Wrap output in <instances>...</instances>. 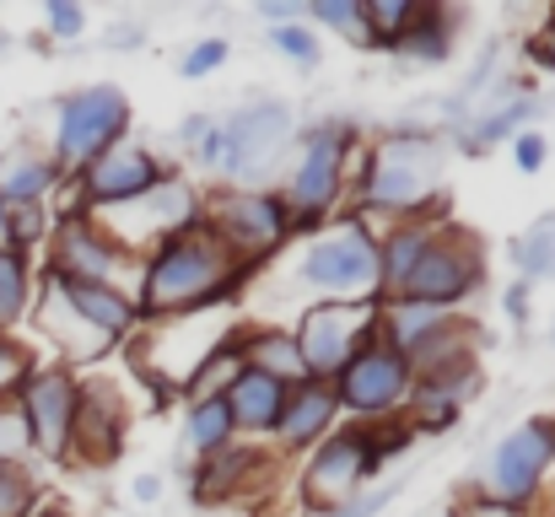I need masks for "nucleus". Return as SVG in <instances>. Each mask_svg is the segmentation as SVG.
<instances>
[{
  "label": "nucleus",
  "instance_id": "obj_35",
  "mask_svg": "<svg viewBox=\"0 0 555 517\" xmlns=\"http://www.w3.org/2000/svg\"><path fill=\"white\" fill-rule=\"evenodd\" d=\"M330 27L340 38H357L362 43V0H308V27Z\"/></svg>",
  "mask_w": 555,
  "mask_h": 517
},
{
  "label": "nucleus",
  "instance_id": "obj_24",
  "mask_svg": "<svg viewBox=\"0 0 555 517\" xmlns=\"http://www.w3.org/2000/svg\"><path fill=\"white\" fill-rule=\"evenodd\" d=\"M60 189H65V172L54 168L49 152H38V146H16V152L0 163V199H5L11 210L49 205Z\"/></svg>",
  "mask_w": 555,
  "mask_h": 517
},
{
  "label": "nucleus",
  "instance_id": "obj_10",
  "mask_svg": "<svg viewBox=\"0 0 555 517\" xmlns=\"http://www.w3.org/2000/svg\"><path fill=\"white\" fill-rule=\"evenodd\" d=\"M486 275H491L486 243L459 216H448L442 232L431 237V248L421 254V264L410 270V281L399 286V297H388V302H426L442 313H464L469 297L486 292Z\"/></svg>",
  "mask_w": 555,
  "mask_h": 517
},
{
  "label": "nucleus",
  "instance_id": "obj_36",
  "mask_svg": "<svg viewBox=\"0 0 555 517\" xmlns=\"http://www.w3.org/2000/svg\"><path fill=\"white\" fill-rule=\"evenodd\" d=\"M227 54H232V43L210 33V38H199V43H189V49H184L179 76H184V81H205V76H216V70L227 65Z\"/></svg>",
  "mask_w": 555,
  "mask_h": 517
},
{
  "label": "nucleus",
  "instance_id": "obj_8",
  "mask_svg": "<svg viewBox=\"0 0 555 517\" xmlns=\"http://www.w3.org/2000/svg\"><path fill=\"white\" fill-rule=\"evenodd\" d=\"M125 135H135V108H130L125 87L98 81V87H76V92H65L54 103L49 146L43 152H49V163L65 178H76L87 163H98L108 146H119Z\"/></svg>",
  "mask_w": 555,
  "mask_h": 517
},
{
  "label": "nucleus",
  "instance_id": "obj_45",
  "mask_svg": "<svg viewBox=\"0 0 555 517\" xmlns=\"http://www.w3.org/2000/svg\"><path fill=\"white\" fill-rule=\"evenodd\" d=\"M0 248H11V205L0 199Z\"/></svg>",
  "mask_w": 555,
  "mask_h": 517
},
{
  "label": "nucleus",
  "instance_id": "obj_31",
  "mask_svg": "<svg viewBox=\"0 0 555 517\" xmlns=\"http://www.w3.org/2000/svg\"><path fill=\"white\" fill-rule=\"evenodd\" d=\"M43 507V480L27 458H0V517H33Z\"/></svg>",
  "mask_w": 555,
  "mask_h": 517
},
{
  "label": "nucleus",
  "instance_id": "obj_26",
  "mask_svg": "<svg viewBox=\"0 0 555 517\" xmlns=\"http://www.w3.org/2000/svg\"><path fill=\"white\" fill-rule=\"evenodd\" d=\"M453 43H459L453 11L437 5V0H421V11H415V22L399 33L393 54H404V60H415V65H442V60H453Z\"/></svg>",
  "mask_w": 555,
  "mask_h": 517
},
{
  "label": "nucleus",
  "instance_id": "obj_27",
  "mask_svg": "<svg viewBox=\"0 0 555 517\" xmlns=\"http://www.w3.org/2000/svg\"><path fill=\"white\" fill-rule=\"evenodd\" d=\"M179 431H184V448L194 464L199 458H216V453H227L237 442V426L227 415V399H194V404H184V426Z\"/></svg>",
  "mask_w": 555,
  "mask_h": 517
},
{
  "label": "nucleus",
  "instance_id": "obj_20",
  "mask_svg": "<svg viewBox=\"0 0 555 517\" xmlns=\"http://www.w3.org/2000/svg\"><path fill=\"white\" fill-rule=\"evenodd\" d=\"M480 383H486V377H480V366H475V372L415 377L404 421L415 426V437H442V431H453V426L464 421V410H469V399L480 393Z\"/></svg>",
  "mask_w": 555,
  "mask_h": 517
},
{
  "label": "nucleus",
  "instance_id": "obj_47",
  "mask_svg": "<svg viewBox=\"0 0 555 517\" xmlns=\"http://www.w3.org/2000/svg\"><path fill=\"white\" fill-rule=\"evenodd\" d=\"M551 345H555V319H551Z\"/></svg>",
  "mask_w": 555,
  "mask_h": 517
},
{
  "label": "nucleus",
  "instance_id": "obj_46",
  "mask_svg": "<svg viewBox=\"0 0 555 517\" xmlns=\"http://www.w3.org/2000/svg\"><path fill=\"white\" fill-rule=\"evenodd\" d=\"M33 517H70V513H65V507H38Z\"/></svg>",
  "mask_w": 555,
  "mask_h": 517
},
{
  "label": "nucleus",
  "instance_id": "obj_6",
  "mask_svg": "<svg viewBox=\"0 0 555 517\" xmlns=\"http://www.w3.org/2000/svg\"><path fill=\"white\" fill-rule=\"evenodd\" d=\"M199 227L248 270V275H259V270H270L292 243H297V232H292V210L281 205V194L264 183V189H205V216H199Z\"/></svg>",
  "mask_w": 555,
  "mask_h": 517
},
{
  "label": "nucleus",
  "instance_id": "obj_2",
  "mask_svg": "<svg viewBox=\"0 0 555 517\" xmlns=\"http://www.w3.org/2000/svg\"><path fill=\"white\" fill-rule=\"evenodd\" d=\"M254 286V275L205 232L194 227L184 237L152 248L135 264V313L141 324L157 319H184V313H216V308H243V292Z\"/></svg>",
  "mask_w": 555,
  "mask_h": 517
},
{
  "label": "nucleus",
  "instance_id": "obj_29",
  "mask_svg": "<svg viewBox=\"0 0 555 517\" xmlns=\"http://www.w3.org/2000/svg\"><path fill=\"white\" fill-rule=\"evenodd\" d=\"M507 259H513V270H518L524 286L555 281V221H534L529 232H518L507 243Z\"/></svg>",
  "mask_w": 555,
  "mask_h": 517
},
{
  "label": "nucleus",
  "instance_id": "obj_18",
  "mask_svg": "<svg viewBox=\"0 0 555 517\" xmlns=\"http://www.w3.org/2000/svg\"><path fill=\"white\" fill-rule=\"evenodd\" d=\"M130 437V404L125 388L103 383V377H81V404H76V426H70V464H108L125 453Z\"/></svg>",
  "mask_w": 555,
  "mask_h": 517
},
{
  "label": "nucleus",
  "instance_id": "obj_33",
  "mask_svg": "<svg viewBox=\"0 0 555 517\" xmlns=\"http://www.w3.org/2000/svg\"><path fill=\"white\" fill-rule=\"evenodd\" d=\"M270 49H275L281 60L302 65V70H313V65L324 60V43H319V33H313L308 22H286V27H270Z\"/></svg>",
  "mask_w": 555,
  "mask_h": 517
},
{
  "label": "nucleus",
  "instance_id": "obj_44",
  "mask_svg": "<svg viewBox=\"0 0 555 517\" xmlns=\"http://www.w3.org/2000/svg\"><path fill=\"white\" fill-rule=\"evenodd\" d=\"M157 496H163V480L157 475H141L135 480V502H157Z\"/></svg>",
  "mask_w": 555,
  "mask_h": 517
},
{
  "label": "nucleus",
  "instance_id": "obj_16",
  "mask_svg": "<svg viewBox=\"0 0 555 517\" xmlns=\"http://www.w3.org/2000/svg\"><path fill=\"white\" fill-rule=\"evenodd\" d=\"M292 340L302 350L308 377L335 383L340 366L377 340V302H308L292 324Z\"/></svg>",
  "mask_w": 555,
  "mask_h": 517
},
{
  "label": "nucleus",
  "instance_id": "obj_19",
  "mask_svg": "<svg viewBox=\"0 0 555 517\" xmlns=\"http://www.w3.org/2000/svg\"><path fill=\"white\" fill-rule=\"evenodd\" d=\"M346 426V415H340V399H335V388L330 383H319V377H302V383H292L286 388V404H281V415H275V431H270V453L275 458H308L330 431H340Z\"/></svg>",
  "mask_w": 555,
  "mask_h": 517
},
{
  "label": "nucleus",
  "instance_id": "obj_3",
  "mask_svg": "<svg viewBox=\"0 0 555 517\" xmlns=\"http://www.w3.org/2000/svg\"><path fill=\"white\" fill-rule=\"evenodd\" d=\"M362 130L351 119H319L308 130H297V157L286 178L275 183L281 205L292 210V232L297 237H313L324 221H335L351 199V172L362 157Z\"/></svg>",
  "mask_w": 555,
  "mask_h": 517
},
{
  "label": "nucleus",
  "instance_id": "obj_13",
  "mask_svg": "<svg viewBox=\"0 0 555 517\" xmlns=\"http://www.w3.org/2000/svg\"><path fill=\"white\" fill-rule=\"evenodd\" d=\"M43 275H65V281H87V286H114V292H135V259L87 216V210H54V227L43 237Z\"/></svg>",
  "mask_w": 555,
  "mask_h": 517
},
{
  "label": "nucleus",
  "instance_id": "obj_38",
  "mask_svg": "<svg viewBox=\"0 0 555 517\" xmlns=\"http://www.w3.org/2000/svg\"><path fill=\"white\" fill-rule=\"evenodd\" d=\"M507 146H513V168L518 172H545V163H551V141H545V130H524V135H513Z\"/></svg>",
  "mask_w": 555,
  "mask_h": 517
},
{
  "label": "nucleus",
  "instance_id": "obj_25",
  "mask_svg": "<svg viewBox=\"0 0 555 517\" xmlns=\"http://www.w3.org/2000/svg\"><path fill=\"white\" fill-rule=\"evenodd\" d=\"M540 108H545V103H540L534 92H507V103H496L491 114H480V119L464 130L459 152L480 157V152H491V146H502V141L524 135V130H534V114H540Z\"/></svg>",
  "mask_w": 555,
  "mask_h": 517
},
{
  "label": "nucleus",
  "instance_id": "obj_12",
  "mask_svg": "<svg viewBox=\"0 0 555 517\" xmlns=\"http://www.w3.org/2000/svg\"><path fill=\"white\" fill-rule=\"evenodd\" d=\"M297 141L292 103L281 98H254L237 114L221 119V189H264V178L281 168L286 146Z\"/></svg>",
  "mask_w": 555,
  "mask_h": 517
},
{
  "label": "nucleus",
  "instance_id": "obj_11",
  "mask_svg": "<svg viewBox=\"0 0 555 517\" xmlns=\"http://www.w3.org/2000/svg\"><path fill=\"white\" fill-rule=\"evenodd\" d=\"M551 480H555V415H529L524 426H513L486 453V469L475 480V496L502 502V507L540 513V502L551 496Z\"/></svg>",
  "mask_w": 555,
  "mask_h": 517
},
{
  "label": "nucleus",
  "instance_id": "obj_22",
  "mask_svg": "<svg viewBox=\"0 0 555 517\" xmlns=\"http://www.w3.org/2000/svg\"><path fill=\"white\" fill-rule=\"evenodd\" d=\"M270 458H275L270 448L232 442L227 453H216V458H199V464H194V475H189V486H194V496H199V502H227V496H243L254 480H264Z\"/></svg>",
  "mask_w": 555,
  "mask_h": 517
},
{
  "label": "nucleus",
  "instance_id": "obj_39",
  "mask_svg": "<svg viewBox=\"0 0 555 517\" xmlns=\"http://www.w3.org/2000/svg\"><path fill=\"white\" fill-rule=\"evenodd\" d=\"M502 313H507V324H513V329H529V319H534V286L513 281V286L502 292Z\"/></svg>",
  "mask_w": 555,
  "mask_h": 517
},
{
  "label": "nucleus",
  "instance_id": "obj_34",
  "mask_svg": "<svg viewBox=\"0 0 555 517\" xmlns=\"http://www.w3.org/2000/svg\"><path fill=\"white\" fill-rule=\"evenodd\" d=\"M33 366H38V350L0 329V404L16 399V388H22V377H27Z\"/></svg>",
  "mask_w": 555,
  "mask_h": 517
},
{
  "label": "nucleus",
  "instance_id": "obj_43",
  "mask_svg": "<svg viewBox=\"0 0 555 517\" xmlns=\"http://www.w3.org/2000/svg\"><path fill=\"white\" fill-rule=\"evenodd\" d=\"M259 11H264V22H270V27H286V22H308V5H302V0H264Z\"/></svg>",
  "mask_w": 555,
  "mask_h": 517
},
{
  "label": "nucleus",
  "instance_id": "obj_23",
  "mask_svg": "<svg viewBox=\"0 0 555 517\" xmlns=\"http://www.w3.org/2000/svg\"><path fill=\"white\" fill-rule=\"evenodd\" d=\"M237 350H243V366H254V372H264V377H275V383H286V388L308 377L302 350H297L286 324L243 319V324H237Z\"/></svg>",
  "mask_w": 555,
  "mask_h": 517
},
{
  "label": "nucleus",
  "instance_id": "obj_40",
  "mask_svg": "<svg viewBox=\"0 0 555 517\" xmlns=\"http://www.w3.org/2000/svg\"><path fill=\"white\" fill-rule=\"evenodd\" d=\"M529 60H534L540 70H551L555 76V11L534 27V38H529Z\"/></svg>",
  "mask_w": 555,
  "mask_h": 517
},
{
  "label": "nucleus",
  "instance_id": "obj_41",
  "mask_svg": "<svg viewBox=\"0 0 555 517\" xmlns=\"http://www.w3.org/2000/svg\"><path fill=\"white\" fill-rule=\"evenodd\" d=\"M448 517H540V513H524V507H502V502H486V496H475V491H469V496H464V502H459V507H453Z\"/></svg>",
  "mask_w": 555,
  "mask_h": 517
},
{
  "label": "nucleus",
  "instance_id": "obj_4",
  "mask_svg": "<svg viewBox=\"0 0 555 517\" xmlns=\"http://www.w3.org/2000/svg\"><path fill=\"white\" fill-rule=\"evenodd\" d=\"M286 286L308 302H377V227L340 210L313 237L292 243Z\"/></svg>",
  "mask_w": 555,
  "mask_h": 517
},
{
  "label": "nucleus",
  "instance_id": "obj_1",
  "mask_svg": "<svg viewBox=\"0 0 555 517\" xmlns=\"http://www.w3.org/2000/svg\"><path fill=\"white\" fill-rule=\"evenodd\" d=\"M448 168L453 146L437 130H383L362 141V157L351 172L346 210L367 227L448 216Z\"/></svg>",
  "mask_w": 555,
  "mask_h": 517
},
{
  "label": "nucleus",
  "instance_id": "obj_28",
  "mask_svg": "<svg viewBox=\"0 0 555 517\" xmlns=\"http://www.w3.org/2000/svg\"><path fill=\"white\" fill-rule=\"evenodd\" d=\"M33 292H38V259L22 248H0V329L5 335H16V324H27Z\"/></svg>",
  "mask_w": 555,
  "mask_h": 517
},
{
  "label": "nucleus",
  "instance_id": "obj_21",
  "mask_svg": "<svg viewBox=\"0 0 555 517\" xmlns=\"http://www.w3.org/2000/svg\"><path fill=\"white\" fill-rule=\"evenodd\" d=\"M221 399H227V415H232V426H237V442L264 448L270 431H275V415H281V404H286V383H275V377L243 366Z\"/></svg>",
  "mask_w": 555,
  "mask_h": 517
},
{
  "label": "nucleus",
  "instance_id": "obj_15",
  "mask_svg": "<svg viewBox=\"0 0 555 517\" xmlns=\"http://www.w3.org/2000/svg\"><path fill=\"white\" fill-rule=\"evenodd\" d=\"M335 399H340V415L357 421V426H383V421H399L410 410V388H415V372L399 350H388L383 340L362 345L340 377L330 383Z\"/></svg>",
  "mask_w": 555,
  "mask_h": 517
},
{
  "label": "nucleus",
  "instance_id": "obj_42",
  "mask_svg": "<svg viewBox=\"0 0 555 517\" xmlns=\"http://www.w3.org/2000/svg\"><path fill=\"white\" fill-rule=\"evenodd\" d=\"M393 507V486H383V491H367L357 507H346V513H324V517H383Z\"/></svg>",
  "mask_w": 555,
  "mask_h": 517
},
{
  "label": "nucleus",
  "instance_id": "obj_14",
  "mask_svg": "<svg viewBox=\"0 0 555 517\" xmlns=\"http://www.w3.org/2000/svg\"><path fill=\"white\" fill-rule=\"evenodd\" d=\"M76 404H81V372L70 366H54V361H38L11 410L22 421V437H27V453L43 458V464H70V426H76Z\"/></svg>",
  "mask_w": 555,
  "mask_h": 517
},
{
  "label": "nucleus",
  "instance_id": "obj_17",
  "mask_svg": "<svg viewBox=\"0 0 555 517\" xmlns=\"http://www.w3.org/2000/svg\"><path fill=\"white\" fill-rule=\"evenodd\" d=\"M173 168V163H163V152L157 146H146V141H135V135H125L119 146H108L98 163H87V168L76 172V178H65L70 183V205L65 210H108V205H125V199H135V194H146L163 172Z\"/></svg>",
  "mask_w": 555,
  "mask_h": 517
},
{
  "label": "nucleus",
  "instance_id": "obj_5",
  "mask_svg": "<svg viewBox=\"0 0 555 517\" xmlns=\"http://www.w3.org/2000/svg\"><path fill=\"white\" fill-rule=\"evenodd\" d=\"M243 313L237 308H216V313H184V319H157L141 324L135 345H130V366L146 388L163 393H184L189 377L237 335Z\"/></svg>",
  "mask_w": 555,
  "mask_h": 517
},
{
  "label": "nucleus",
  "instance_id": "obj_37",
  "mask_svg": "<svg viewBox=\"0 0 555 517\" xmlns=\"http://www.w3.org/2000/svg\"><path fill=\"white\" fill-rule=\"evenodd\" d=\"M43 27H49V38L76 43V38L87 33V11H81L76 0H49V5H43Z\"/></svg>",
  "mask_w": 555,
  "mask_h": 517
},
{
  "label": "nucleus",
  "instance_id": "obj_9",
  "mask_svg": "<svg viewBox=\"0 0 555 517\" xmlns=\"http://www.w3.org/2000/svg\"><path fill=\"white\" fill-rule=\"evenodd\" d=\"M383 475V453H377V431L346 421L340 431H330L297 475V502L302 513L324 517V513H346L367 496V486Z\"/></svg>",
  "mask_w": 555,
  "mask_h": 517
},
{
  "label": "nucleus",
  "instance_id": "obj_32",
  "mask_svg": "<svg viewBox=\"0 0 555 517\" xmlns=\"http://www.w3.org/2000/svg\"><path fill=\"white\" fill-rule=\"evenodd\" d=\"M179 146L189 157L184 172H216V163H221V119L216 114H189L179 125Z\"/></svg>",
  "mask_w": 555,
  "mask_h": 517
},
{
  "label": "nucleus",
  "instance_id": "obj_30",
  "mask_svg": "<svg viewBox=\"0 0 555 517\" xmlns=\"http://www.w3.org/2000/svg\"><path fill=\"white\" fill-rule=\"evenodd\" d=\"M421 0H362V49H393Z\"/></svg>",
  "mask_w": 555,
  "mask_h": 517
},
{
  "label": "nucleus",
  "instance_id": "obj_7",
  "mask_svg": "<svg viewBox=\"0 0 555 517\" xmlns=\"http://www.w3.org/2000/svg\"><path fill=\"white\" fill-rule=\"evenodd\" d=\"M199 216H205V183L184 168H168L146 194H135V199H125V205L92 210V221H98L135 264H141L152 248H163V243L194 232Z\"/></svg>",
  "mask_w": 555,
  "mask_h": 517
}]
</instances>
